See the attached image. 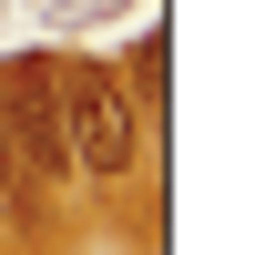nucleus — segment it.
<instances>
[{"label":"nucleus","instance_id":"obj_1","mask_svg":"<svg viewBox=\"0 0 255 255\" xmlns=\"http://www.w3.org/2000/svg\"><path fill=\"white\" fill-rule=\"evenodd\" d=\"M0 133L20 143L31 194L72 174V113H61V61L51 51H10V61H0Z\"/></svg>","mask_w":255,"mask_h":255},{"label":"nucleus","instance_id":"obj_2","mask_svg":"<svg viewBox=\"0 0 255 255\" xmlns=\"http://www.w3.org/2000/svg\"><path fill=\"white\" fill-rule=\"evenodd\" d=\"M61 113H72V174H133L143 153V113L133 92H123V72H102V61H61Z\"/></svg>","mask_w":255,"mask_h":255},{"label":"nucleus","instance_id":"obj_3","mask_svg":"<svg viewBox=\"0 0 255 255\" xmlns=\"http://www.w3.org/2000/svg\"><path fill=\"white\" fill-rule=\"evenodd\" d=\"M123 92H143V123L163 113V41H153V31L133 41V82H123Z\"/></svg>","mask_w":255,"mask_h":255},{"label":"nucleus","instance_id":"obj_4","mask_svg":"<svg viewBox=\"0 0 255 255\" xmlns=\"http://www.w3.org/2000/svg\"><path fill=\"white\" fill-rule=\"evenodd\" d=\"M0 215H31V174H20V143L0 133Z\"/></svg>","mask_w":255,"mask_h":255}]
</instances>
